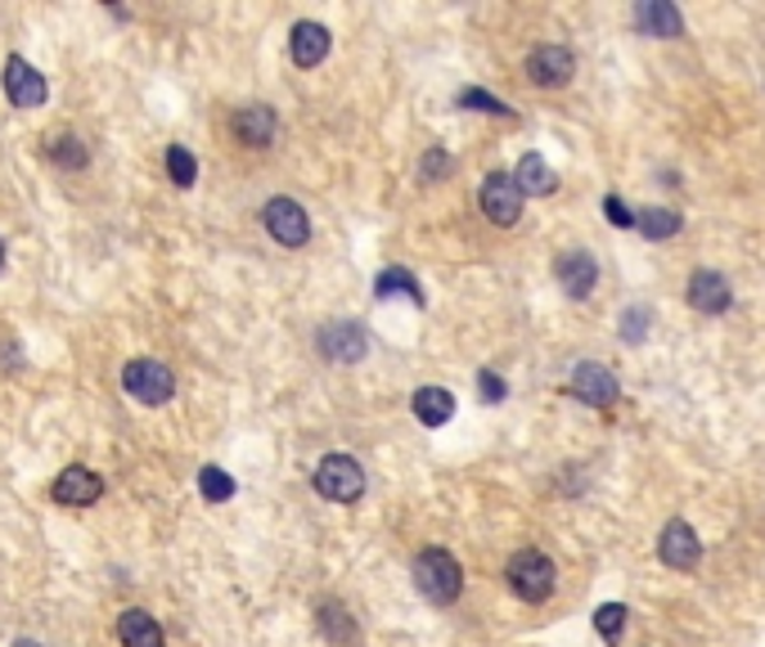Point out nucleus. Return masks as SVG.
<instances>
[{"label":"nucleus","instance_id":"nucleus-1","mask_svg":"<svg viewBox=\"0 0 765 647\" xmlns=\"http://www.w3.org/2000/svg\"><path fill=\"white\" fill-rule=\"evenodd\" d=\"M410 576H414L423 599L437 603V607H451L459 599V589H464V571H459V562L446 549H423L414 558V571Z\"/></svg>","mask_w":765,"mask_h":647},{"label":"nucleus","instance_id":"nucleus-21","mask_svg":"<svg viewBox=\"0 0 765 647\" xmlns=\"http://www.w3.org/2000/svg\"><path fill=\"white\" fill-rule=\"evenodd\" d=\"M320 629H324V638L333 643V647H352L356 643V616L343 607V603H320Z\"/></svg>","mask_w":765,"mask_h":647},{"label":"nucleus","instance_id":"nucleus-6","mask_svg":"<svg viewBox=\"0 0 765 647\" xmlns=\"http://www.w3.org/2000/svg\"><path fill=\"white\" fill-rule=\"evenodd\" d=\"M365 352H369V337H365V328L356 320H333V324L320 328V356L324 360L356 365V360H365Z\"/></svg>","mask_w":765,"mask_h":647},{"label":"nucleus","instance_id":"nucleus-32","mask_svg":"<svg viewBox=\"0 0 765 647\" xmlns=\"http://www.w3.org/2000/svg\"><path fill=\"white\" fill-rule=\"evenodd\" d=\"M477 382H483V395L496 405V401H505V382H500V373H491V369H483L477 373Z\"/></svg>","mask_w":765,"mask_h":647},{"label":"nucleus","instance_id":"nucleus-27","mask_svg":"<svg viewBox=\"0 0 765 647\" xmlns=\"http://www.w3.org/2000/svg\"><path fill=\"white\" fill-rule=\"evenodd\" d=\"M595 629H599L603 643H617L621 634H627V607H621V603H603L595 612Z\"/></svg>","mask_w":765,"mask_h":647},{"label":"nucleus","instance_id":"nucleus-33","mask_svg":"<svg viewBox=\"0 0 765 647\" xmlns=\"http://www.w3.org/2000/svg\"><path fill=\"white\" fill-rule=\"evenodd\" d=\"M14 647H41V643H36V638H19Z\"/></svg>","mask_w":765,"mask_h":647},{"label":"nucleus","instance_id":"nucleus-12","mask_svg":"<svg viewBox=\"0 0 765 647\" xmlns=\"http://www.w3.org/2000/svg\"><path fill=\"white\" fill-rule=\"evenodd\" d=\"M685 297H689V306L702 311V315H725L730 302H734L730 279H725V275H716V270H694Z\"/></svg>","mask_w":765,"mask_h":647},{"label":"nucleus","instance_id":"nucleus-29","mask_svg":"<svg viewBox=\"0 0 765 647\" xmlns=\"http://www.w3.org/2000/svg\"><path fill=\"white\" fill-rule=\"evenodd\" d=\"M459 104H464V109H477V113L509 118V104H500V99H496V94H487V90H464V94H459Z\"/></svg>","mask_w":765,"mask_h":647},{"label":"nucleus","instance_id":"nucleus-10","mask_svg":"<svg viewBox=\"0 0 765 647\" xmlns=\"http://www.w3.org/2000/svg\"><path fill=\"white\" fill-rule=\"evenodd\" d=\"M572 72H577V59H572V49L563 45H536L528 55V77L532 86H545V90H558L572 81Z\"/></svg>","mask_w":765,"mask_h":647},{"label":"nucleus","instance_id":"nucleus-5","mask_svg":"<svg viewBox=\"0 0 765 647\" xmlns=\"http://www.w3.org/2000/svg\"><path fill=\"white\" fill-rule=\"evenodd\" d=\"M262 225L279 247H302L311 238V216L302 203H293V198H270L262 208Z\"/></svg>","mask_w":765,"mask_h":647},{"label":"nucleus","instance_id":"nucleus-24","mask_svg":"<svg viewBox=\"0 0 765 647\" xmlns=\"http://www.w3.org/2000/svg\"><path fill=\"white\" fill-rule=\"evenodd\" d=\"M199 490H203V500H208V504H225L230 494H234V477H230L225 468L208 464V468L199 472Z\"/></svg>","mask_w":765,"mask_h":647},{"label":"nucleus","instance_id":"nucleus-3","mask_svg":"<svg viewBox=\"0 0 765 647\" xmlns=\"http://www.w3.org/2000/svg\"><path fill=\"white\" fill-rule=\"evenodd\" d=\"M122 387H126V395H135V401L149 405V410L167 405L171 395H176L171 369H167L163 360H149V356H140V360H131V365L122 369Z\"/></svg>","mask_w":765,"mask_h":647},{"label":"nucleus","instance_id":"nucleus-2","mask_svg":"<svg viewBox=\"0 0 765 647\" xmlns=\"http://www.w3.org/2000/svg\"><path fill=\"white\" fill-rule=\"evenodd\" d=\"M505 580H509V589L518 593L522 603H545L554 593V562L545 554H536V549H522V554L509 558Z\"/></svg>","mask_w":765,"mask_h":647},{"label":"nucleus","instance_id":"nucleus-30","mask_svg":"<svg viewBox=\"0 0 765 647\" xmlns=\"http://www.w3.org/2000/svg\"><path fill=\"white\" fill-rule=\"evenodd\" d=\"M451 154H442V148H428L423 154V180H446L451 176Z\"/></svg>","mask_w":765,"mask_h":647},{"label":"nucleus","instance_id":"nucleus-17","mask_svg":"<svg viewBox=\"0 0 765 647\" xmlns=\"http://www.w3.org/2000/svg\"><path fill=\"white\" fill-rule=\"evenodd\" d=\"M234 135H239V144H248V148H266L270 140H275V109H266V104H248V109H239L234 113Z\"/></svg>","mask_w":765,"mask_h":647},{"label":"nucleus","instance_id":"nucleus-11","mask_svg":"<svg viewBox=\"0 0 765 647\" xmlns=\"http://www.w3.org/2000/svg\"><path fill=\"white\" fill-rule=\"evenodd\" d=\"M5 94H10L14 109H41L45 94H51V86H45V77H41L23 55H14V59L5 64Z\"/></svg>","mask_w":765,"mask_h":647},{"label":"nucleus","instance_id":"nucleus-7","mask_svg":"<svg viewBox=\"0 0 765 647\" xmlns=\"http://www.w3.org/2000/svg\"><path fill=\"white\" fill-rule=\"evenodd\" d=\"M657 558L666 562V567H676V571H694L698 562H702V539H698V531L689 526V522H666L662 526V535H657Z\"/></svg>","mask_w":765,"mask_h":647},{"label":"nucleus","instance_id":"nucleus-15","mask_svg":"<svg viewBox=\"0 0 765 647\" xmlns=\"http://www.w3.org/2000/svg\"><path fill=\"white\" fill-rule=\"evenodd\" d=\"M329 45H333L329 27H320V23H311V19L293 23V32H289V55H293L298 68H315V64H324V59H329Z\"/></svg>","mask_w":765,"mask_h":647},{"label":"nucleus","instance_id":"nucleus-8","mask_svg":"<svg viewBox=\"0 0 765 647\" xmlns=\"http://www.w3.org/2000/svg\"><path fill=\"white\" fill-rule=\"evenodd\" d=\"M483 212L491 216V225H518V216H522V189H518L513 176L491 171L483 180Z\"/></svg>","mask_w":765,"mask_h":647},{"label":"nucleus","instance_id":"nucleus-14","mask_svg":"<svg viewBox=\"0 0 765 647\" xmlns=\"http://www.w3.org/2000/svg\"><path fill=\"white\" fill-rule=\"evenodd\" d=\"M617 391H621V387H617L612 369H603V365H595V360H586V365L572 369V395H577V401H586V405H595V410L612 405Z\"/></svg>","mask_w":765,"mask_h":647},{"label":"nucleus","instance_id":"nucleus-16","mask_svg":"<svg viewBox=\"0 0 765 647\" xmlns=\"http://www.w3.org/2000/svg\"><path fill=\"white\" fill-rule=\"evenodd\" d=\"M635 23L644 36H657V41H676L685 36V19L672 0H640L635 5Z\"/></svg>","mask_w":765,"mask_h":647},{"label":"nucleus","instance_id":"nucleus-20","mask_svg":"<svg viewBox=\"0 0 765 647\" xmlns=\"http://www.w3.org/2000/svg\"><path fill=\"white\" fill-rule=\"evenodd\" d=\"M513 180H518V189H522V198H545V193H554L558 189V176H554V167L541 158V154H528L518 163V171H513Z\"/></svg>","mask_w":765,"mask_h":647},{"label":"nucleus","instance_id":"nucleus-25","mask_svg":"<svg viewBox=\"0 0 765 647\" xmlns=\"http://www.w3.org/2000/svg\"><path fill=\"white\" fill-rule=\"evenodd\" d=\"M51 158H55L59 167H73V171H81L90 154H86V144H81V140H77L73 131H64V135H55V140H51Z\"/></svg>","mask_w":765,"mask_h":647},{"label":"nucleus","instance_id":"nucleus-23","mask_svg":"<svg viewBox=\"0 0 765 647\" xmlns=\"http://www.w3.org/2000/svg\"><path fill=\"white\" fill-rule=\"evenodd\" d=\"M167 176L180 185V189H189L199 180V163H195V154H189L185 144H167Z\"/></svg>","mask_w":765,"mask_h":647},{"label":"nucleus","instance_id":"nucleus-31","mask_svg":"<svg viewBox=\"0 0 765 647\" xmlns=\"http://www.w3.org/2000/svg\"><path fill=\"white\" fill-rule=\"evenodd\" d=\"M603 212H608V221H612V225H621V230H627V225H635V216L627 212V203H621L617 193H612V198H603Z\"/></svg>","mask_w":765,"mask_h":647},{"label":"nucleus","instance_id":"nucleus-26","mask_svg":"<svg viewBox=\"0 0 765 647\" xmlns=\"http://www.w3.org/2000/svg\"><path fill=\"white\" fill-rule=\"evenodd\" d=\"M374 288H378V297H392V292H406V297H410L414 306H423V292H419V283H414V275H410V270H382Z\"/></svg>","mask_w":765,"mask_h":647},{"label":"nucleus","instance_id":"nucleus-19","mask_svg":"<svg viewBox=\"0 0 765 647\" xmlns=\"http://www.w3.org/2000/svg\"><path fill=\"white\" fill-rule=\"evenodd\" d=\"M410 405H414V419L423 427H442V423L455 419V395L446 387H419Z\"/></svg>","mask_w":765,"mask_h":647},{"label":"nucleus","instance_id":"nucleus-9","mask_svg":"<svg viewBox=\"0 0 765 647\" xmlns=\"http://www.w3.org/2000/svg\"><path fill=\"white\" fill-rule=\"evenodd\" d=\"M554 279L567 297H590L595 283H599V261L586 253V247H567V253H558V261H554Z\"/></svg>","mask_w":765,"mask_h":647},{"label":"nucleus","instance_id":"nucleus-34","mask_svg":"<svg viewBox=\"0 0 765 647\" xmlns=\"http://www.w3.org/2000/svg\"><path fill=\"white\" fill-rule=\"evenodd\" d=\"M0 266H5V243H0Z\"/></svg>","mask_w":765,"mask_h":647},{"label":"nucleus","instance_id":"nucleus-28","mask_svg":"<svg viewBox=\"0 0 765 647\" xmlns=\"http://www.w3.org/2000/svg\"><path fill=\"white\" fill-rule=\"evenodd\" d=\"M648 320H653V311H648V306H631L627 315H621V337H627L631 346H640V342H644V333H648Z\"/></svg>","mask_w":765,"mask_h":647},{"label":"nucleus","instance_id":"nucleus-22","mask_svg":"<svg viewBox=\"0 0 765 647\" xmlns=\"http://www.w3.org/2000/svg\"><path fill=\"white\" fill-rule=\"evenodd\" d=\"M635 225L644 230V238H676L680 234V216L672 208H648V212H640Z\"/></svg>","mask_w":765,"mask_h":647},{"label":"nucleus","instance_id":"nucleus-4","mask_svg":"<svg viewBox=\"0 0 765 647\" xmlns=\"http://www.w3.org/2000/svg\"><path fill=\"white\" fill-rule=\"evenodd\" d=\"M315 490L329 504H356L365 494V468L352 455H324L315 468Z\"/></svg>","mask_w":765,"mask_h":647},{"label":"nucleus","instance_id":"nucleus-18","mask_svg":"<svg viewBox=\"0 0 765 647\" xmlns=\"http://www.w3.org/2000/svg\"><path fill=\"white\" fill-rule=\"evenodd\" d=\"M118 638H122V647H167L163 625L149 612H140V607H126L118 616Z\"/></svg>","mask_w":765,"mask_h":647},{"label":"nucleus","instance_id":"nucleus-13","mask_svg":"<svg viewBox=\"0 0 765 647\" xmlns=\"http://www.w3.org/2000/svg\"><path fill=\"white\" fill-rule=\"evenodd\" d=\"M55 500L59 504H68V509H90V504H100V494H104V481L95 477L90 468H81V464H73V468H64L59 477H55Z\"/></svg>","mask_w":765,"mask_h":647}]
</instances>
